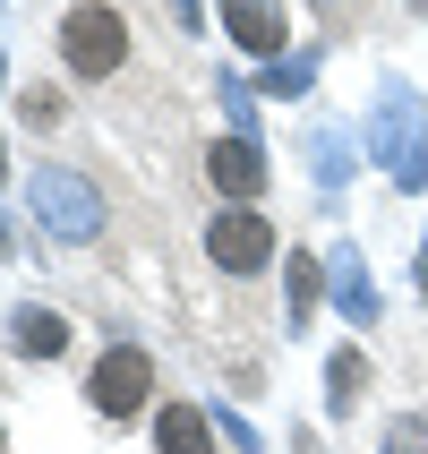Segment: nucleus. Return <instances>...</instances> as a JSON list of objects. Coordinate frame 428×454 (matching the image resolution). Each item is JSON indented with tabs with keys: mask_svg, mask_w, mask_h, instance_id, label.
I'll return each mask as SVG.
<instances>
[{
	"mask_svg": "<svg viewBox=\"0 0 428 454\" xmlns=\"http://www.w3.org/2000/svg\"><path fill=\"white\" fill-rule=\"evenodd\" d=\"M206 180H214V189H223V198H266V154L249 146V137H214V146H206Z\"/></svg>",
	"mask_w": 428,
	"mask_h": 454,
	"instance_id": "nucleus-4",
	"label": "nucleus"
},
{
	"mask_svg": "<svg viewBox=\"0 0 428 454\" xmlns=\"http://www.w3.org/2000/svg\"><path fill=\"white\" fill-rule=\"evenodd\" d=\"M18 112H26V129H51V121H60V95H43V86H35Z\"/></svg>",
	"mask_w": 428,
	"mask_h": 454,
	"instance_id": "nucleus-8",
	"label": "nucleus"
},
{
	"mask_svg": "<svg viewBox=\"0 0 428 454\" xmlns=\"http://www.w3.org/2000/svg\"><path fill=\"white\" fill-rule=\"evenodd\" d=\"M223 26L240 35V43H257V51H275V43H283V18L266 9V0H223Z\"/></svg>",
	"mask_w": 428,
	"mask_h": 454,
	"instance_id": "nucleus-5",
	"label": "nucleus"
},
{
	"mask_svg": "<svg viewBox=\"0 0 428 454\" xmlns=\"http://www.w3.org/2000/svg\"><path fill=\"white\" fill-rule=\"evenodd\" d=\"M154 395V360L137 352V343H112V352L95 360V378H86V403L103 411V420H137Z\"/></svg>",
	"mask_w": 428,
	"mask_h": 454,
	"instance_id": "nucleus-2",
	"label": "nucleus"
},
{
	"mask_svg": "<svg viewBox=\"0 0 428 454\" xmlns=\"http://www.w3.org/2000/svg\"><path fill=\"white\" fill-rule=\"evenodd\" d=\"M154 446H163V454H214V446H206V420L189 403H172L163 420H154Z\"/></svg>",
	"mask_w": 428,
	"mask_h": 454,
	"instance_id": "nucleus-6",
	"label": "nucleus"
},
{
	"mask_svg": "<svg viewBox=\"0 0 428 454\" xmlns=\"http://www.w3.org/2000/svg\"><path fill=\"white\" fill-rule=\"evenodd\" d=\"M206 257L223 266V275H266V257H275V223L257 215V206H231L206 223Z\"/></svg>",
	"mask_w": 428,
	"mask_h": 454,
	"instance_id": "nucleus-3",
	"label": "nucleus"
},
{
	"mask_svg": "<svg viewBox=\"0 0 428 454\" xmlns=\"http://www.w3.org/2000/svg\"><path fill=\"white\" fill-rule=\"evenodd\" d=\"M18 352H35V360L69 352V317H51V309H26V317H18Z\"/></svg>",
	"mask_w": 428,
	"mask_h": 454,
	"instance_id": "nucleus-7",
	"label": "nucleus"
},
{
	"mask_svg": "<svg viewBox=\"0 0 428 454\" xmlns=\"http://www.w3.org/2000/svg\"><path fill=\"white\" fill-rule=\"evenodd\" d=\"M60 60H69L77 86H103V77L128 69V18L112 0H77L69 18H60Z\"/></svg>",
	"mask_w": 428,
	"mask_h": 454,
	"instance_id": "nucleus-1",
	"label": "nucleus"
}]
</instances>
